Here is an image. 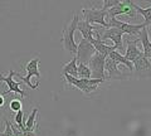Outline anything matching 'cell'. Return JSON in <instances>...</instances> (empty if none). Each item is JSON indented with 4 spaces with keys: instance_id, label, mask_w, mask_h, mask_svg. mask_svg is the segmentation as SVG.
I'll return each instance as SVG.
<instances>
[{
    "instance_id": "obj_24",
    "label": "cell",
    "mask_w": 151,
    "mask_h": 136,
    "mask_svg": "<svg viewBox=\"0 0 151 136\" xmlns=\"http://www.w3.org/2000/svg\"><path fill=\"white\" fill-rule=\"evenodd\" d=\"M102 1H103L102 9H103V10H107V9H110V8H112V6L117 5V4H120L121 0H102Z\"/></svg>"
},
{
    "instance_id": "obj_3",
    "label": "cell",
    "mask_w": 151,
    "mask_h": 136,
    "mask_svg": "<svg viewBox=\"0 0 151 136\" xmlns=\"http://www.w3.org/2000/svg\"><path fill=\"white\" fill-rule=\"evenodd\" d=\"M83 14V19L88 22L89 24H98L102 28H108L107 22H106V17H107V10L103 9H96V8H89V9H83L82 10Z\"/></svg>"
},
{
    "instance_id": "obj_16",
    "label": "cell",
    "mask_w": 151,
    "mask_h": 136,
    "mask_svg": "<svg viewBox=\"0 0 151 136\" xmlns=\"http://www.w3.org/2000/svg\"><path fill=\"white\" fill-rule=\"evenodd\" d=\"M129 1V4L135 9V12L136 13H139V14H141V15L144 17V19H145V24L146 25H149L150 23H151V5L149 6V8H146V9H142L141 6H139V5H136V4L134 3V1H131V0H127Z\"/></svg>"
},
{
    "instance_id": "obj_21",
    "label": "cell",
    "mask_w": 151,
    "mask_h": 136,
    "mask_svg": "<svg viewBox=\"0 0 151 136\" xmlns=\"http://www.w3.org/2000/svg\"><path fill=\"white\" fill-rule=\"evenodd\" d=\"M23 116H24V112H23V110L18 111L15 117H14V121H15V124L19 129H22L23 131L25 130V124H24V119H23Z\"/></svg>"
},
{
    "instance_id": "obj_17",
    "label": "cell",
    "mask_w": 151,
    "mask_h": 136,
    "mask_svg": "<svg viewBox=\"0 0 151 136\" xmlns=\"http://www.w3.org/2000/svg\"><path fill=\"white\" fill-rule=\"evenodd\" d=\"M108 57H110L111 59H113L115 62L119 64V63H122V64H125L127 68L130 69V71H134V63L130 62V60H127L125 58V55H122L121 53H119L117 50H112V52L108 54Z\"/></svg>"
},
{
    "instance_id": "obj_23",
    "label": "cell",
    "mask_w": 151,
    "mask_h": 136,
    "mask_svg": "<svg viewBox=\"0 0 151 136\" xmlns=\"http://www.w3.org/2000/svg\"><path fill=\"white\" fill-rule=\"evenodd\" d=\"M5 121V130L3 131L1 134H0V136H14V132H13V130H12V126H10V121L9 120H4Z\"/></svg>"
},
{
    "instance_id": "obj_15",
    "label": "cell",
    "mask_w": 151,
    "mask_h": 136,
    "mask_svg": "<svg viewBox=\"0 0 151 136\" xmlns=\"http://www.w3.org/2000/svg\"><path fill=\"white\" fill-rule=\"evenodd\" d=\"M139 37H140L141 43H142V54L147 59H151V40L149 39L147 29H146V27H144L142 29H141Z\"/></svg>"
},
{
    "instance_id": "obj_11",
    "label": "cell",
    "mask_w": 151,
    "mask_h": 136,
    "mask_svg": "<svg viewBox=\"0 0 151 136\" xmlns=\"http://www.w3.org/2000/svg\"><path fill=\"white\" fill-rule=\"evenodd\" d=\"M132 63H134V71H136L139 76H149V74H151V62L142 53Z\"/></svg>"
},
{
    "instance_id": "obj_27",
    "label": "cell",
    "mask_w": 151,
    "mask_h": 136,
    "mask_svg": "<svg viewBox=\"0 0 151 136\" xmlns=\"http://www.w3.org/2000/svg\"><path fill=\"white\" fill-rule=\"evenodd\" d=\"M5 105V95L4 93H0V109Z\"/></svg>"
},
{
    "instance_id": "obj_2",
    "label": "cell",
    "mask_w": 151,
    "mask_h": 136,
    "mask_svg": "<svg viewBox=\"0 0 151 136\" xmlns=\"http://www.w3.org/2000/svg\"><path fill=\"white\" fill-rule=\"evenodd\" d=\"M63 76L69 84L77 87L84 95H89V93L94 92L97 90L98 84L105 82V79H101V78H78V77H72L69 74H63Z\"/></svg>"
},
{
    "instance_id": "obj_13",
    "label": "cell",
    "mask_w": 151,
    "mask_h": 136,
    "mask_svg": "<svg viewBox=\"0 0 151 136\" xmlns=\"http://www.w3.org/2000/svg\"><path fill=\"white\" fill-rule=\"evenodd\" d=\"M137 42H139V38L136 37V38H129L126 39V53H125V58L127 60H130V62H134V60L139 57V55L142 53L140 50V48L137 47Z\"/></svg>"
},
{
    "instance_id": "obj_9",
    "label": "cell",
    "mask_w": 151,
    "mask_h": 136,
    "mask_svg": "<svg viewBox=\"0 0 151 136\" xmlns=\"http://www.w3.org/2000/svg\"><path fill=\"white\" fill-rule=\"evenodd\" d=\"M124 14H126V15H129V17H132V18L136 17L135 9L130 5L127 0L121 1L120 4H117V5L107 9V17L108 18H116L117 15H124Z\"/></svg>"
},
{
    "instance_id": "obj_6",
    "label": "cell",
    "mask_w": 151,
    "mask_h": 136,
    "mask_svg": "<svg viewBox=\"0 0 151 136\" xmlns=\"http://www.w3.org/2000/svg\"><path fill=\"white\" fill-rule=\"evenodd\" d=\"M105 59L106 57L101 55L98 52H94L88 60V67L91 69V77L93 78H101L106 79V73H105Z\"/></svg>"
},
{
    "instance_id": "obj_29",
    "label": "cell",
    "mask_w": 151,
    "mask_h": 136,
    "mask_svg": "<svg viewBox=\"0 0 151 136\" xmlns=\"http://www.w3.org/2000/svg\"><path fill=\"white\" fill-rule=\"evenodd\" d=\"M144 1H145L146 4H150V5H151V0H144Z\"/></svg>"
},
{
    "instance_id": "obj_4",
    "label": "cell",
    "mask_w": 151,
    "mask_h": 136,
    "mask_svg": "<svg viewBox=\"0 0 151 136\" xmlns=\"http://www.w3.org/2000/svg\"><path fill=\"white\" fill-rule=\"evenodd\" d=\"M39 58H34V59H32L29 60V63L27 64V67H25V71H27V76L25 77H23L20 76L19 73H15V76L20 79V81H23L28 87H30L32 90H37L38 86H39V81H38L35 84H32L30 83V77L33 76H35L38 79H40V72H39Z\"/></svg>"
},
{
    "instance_id": "obj_14",
    "label": "cell",
    "mask_w": 151,
    "mask_h": 136,
    "mask_svg": "<svg viewBox=\"0 0 151 136\" xmlns=\"http://www.w3.org/2000/svg\"><path fill=\"white\" fill-rule=\"evenodd\" d=\"M94 28L92 24H89L88 22H86V20H78V23H77V30H79V33L82 34V38L83 39H86V40H88V42H92L96 39L94 38Z\"/></svg>"
},
{
    "instance_id": "obj_20",
    "label": "cell",
    "mask_w": 151,
    "mask_h": 136,
    "mask_svg": "<svg viewBox=\"0 0 151 136\" xmlns=\"http://www.w3.org/2000/svg\"><path fill=\"white\" fill-rule=\"evenodd\" d=\"M37 115H38V109H33L32 114L28 117V120L25 121V130H35L38 127V125L35 124V120H37ZM24 130V131H25Z\"/></svg>"
},
{
    "instance_id": "obj_28",
    "label": "cell",
    "mask_w": 151,
    "mask_h": 136,
    "mask_svg": "<svg viewBox=\"0 0 151 136\" xmlns=\"http://www.w3.org/2000/svg\"><path fill=\"white\" fill-rule=\"evenodd\" d=\"M146 29H147V35H149V39H151V23L149 25H146Z\"/></svg>"
},
{
    "instance_id": "obj_18",
    "label": "cell",
    "mask_w": 151,
    "mask_h": 136,
    "mask_svg": "<svg viewBox=\"0 0 151 136\" xmlns=\"http://www.w3.org/2000/svg\"><path fill=\"white\" fill-rule=\"evenodd\" d=\"M63 74H69L72 77H77V58H74L72 60H69L68 63L63 64Z\"/></svg>"
},
{
    "instance_id": "obj_19",
    "label": "cell",
    "mask_w": 151,
    "mask_h": 136,
    "mask_svg": "<svg viewBox=\"0 0 151 136\" xmlns=\"http://www.w3.org/2000/svg\"><path fill=\"white\" fill-rule=\"evenodd\" d=\"M77 74L78 78H91V69L87 64L77 62Z\"/></svg>"
},
{
    "instance_id": "obj_5",
    "label": "cell",
    "mask_w": 151,
    "mask_h": 136,
    "mask_svg": "<svg viewBox=\"0 0 151 136\" xmlns=\"http://www.w3.org/2000/svg\"><path fill=\"white\" fill-rule=\"evenodd\" d=\"M107 25L108 28L113 27V28H119V29L127 35H135L137 37L140 35V32L144 27H146V24H130V23H125V22H120L117 20L116 18H108L107 19Z\"/></svg>"
},
{
    "instance_id": "obj_25",
    "label": "cell",
    "mask_w": 151,
    "mask_h": 136,
    "mask_svg": "<svg viewBox=\"0 0 151 136\" xmlns=\"http://www.w3.org/2000/svg\"><path fill=\"white\" fill-rule=\"evenodd\" d=\"M10 126H12V130H13V132H14V136H23V130L19 129L18 126H17V124L10 122Z\"/></svg>"
},
{
    "instance_id": "obj_12",
    "label": "cell",
    "mask_w": 151,
    "mask_h": 136,
    "mask_svg": "<svg viewBox=\"0 0 151 136\" xmlns=\"http://www.w3.org/2000/svg\"><path fill=\"white\" fill-rule=\"evenodd\" d=\"M105 73L110 79H124L127 77L122 71H119L117 63L110 57H106L105 59Z\"/></svg>"
},
{
    "instance_id": "obj_10",
    "label": "cell",
    "mask_w": 151,
    "mask_h": 136,
    "mask_svg": "<svg viewBox=\"0 0 151 136\" xmlns=\"http://www.w3.org/2000/svg\"><path fill=\"white\" fill-rule=\"evenodd\" d=\"M15 76V71H10V73H9V76L4 77L3 74H0V81L5 82V84L8 86V91L4 92V95H9V93H18V95H20L22 97H25L27 96V92L23 91L20 88V83L14 81L13 77Z\"/></svg>"
},
{
    "instance_id": "obj_1",
    "label": "cell",
    "mask_w": 151,
    "mask_h": 136,
    "mask_svg": "<svg viewBox=\"0 0 151 136\" xmlns=\"http://www.w3.org/2000/svg\"><path fill=\"white\" fill-rule=\"evenodd\" d=\"M78 20H79V17L77 15V14H74L72 20H70V23L64 27L63 33H62L63 48L67 50V52L72 53L74 55H76V53H77V44H76V42H74V32L77 30Z\"/></svg>"
},
{
    "instance_id": "obj_8",
    "label": "cell",
    "mask_w": 151,
    "mask_h": 136,
    "mask_svg": "<svg viewBox=\"0 0 151 136\" xmlns=\"http://www.w3.org/2000/svg\"><path fill=\"white\" fill-rule=\"evenodd\" d=\"M94 52H96V49H94V47L91 42L82 38L81 43L77 44V53H76L77 62H82L84 64H88V60L94 54Z\"/></svg>"
},
{
    "instance_id": "obj_22",
    "label": "cell",
    "mask_w": 151,
    "mask_h": 136,
    "mask_svg": "<svg viewBox=\"0 0 151 136\" xmlns=\"http://www.w3.org/2000/svg\"><path fill=\"white\" fill-rule=\"evenodd\" d=\"M23 107V102H22V98L20 100H18V98H14V100L10 101V104H9V110L10 111H14V112H18L20 111Z\"/></svg>"
},
{
    "instance_id": "obj_7",
    "label": "cell",
    "mask_w": 151,
    "mask_h": 136,
    "mask_svg": "<svg viewBox=\"0 0 151 136\" xmlns=\"http://www.w3.org/2000/svg\"><path fill=\"white\" fill-rule=\"evenodd\" d=\"M100 33V38L102 42H105L106 39H112L113 40V47H115L116 50H122L124 49V43H122V33L119 28H113V27H110V28H103L102 29V33L98 30Z\"/></svg>"
},
{
    "instance_id": "obj_26",
    "label": "cell",
    "mask_w": 151,
    "mask_h": 136,
    "mask_svg": "<svg viewBox=\"0 0 151 136\" xmlns=\"http://www.w3.org/2000/svg\"><path fill=\"white\" fill-rule=\"evenodd\" d=\"M37 129H38V127H37ZM37 129H35V130H37ZM35 130H25V131H23V136H37Z\"/></svg>"
}]
</instances>
